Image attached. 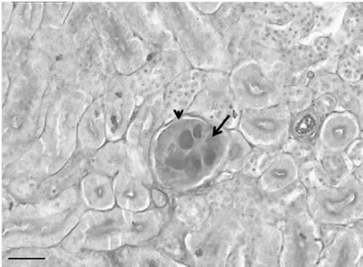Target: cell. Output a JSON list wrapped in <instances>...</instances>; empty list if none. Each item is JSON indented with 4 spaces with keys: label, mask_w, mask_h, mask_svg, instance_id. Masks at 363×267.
<instances>
[{
    "label": "cell",
    "mask_w": 363,
    "mask_h": 267,
    "mask_svg": "<svg viewBox=\"0 0 363 267\" xmlns=\"http://www.w3.org/2000/svg\"><path fill=\"white\" fill-rule=\"evenodd\" d=\"M235 94L242 103L254 108H262L270 104L272 85L259 70L252 67L249 72H239L234 77Z\"/></svg>",
    "instance_id": "1"
},
{
    "label": "cell",
    "mask_w": 363,
    "mask_h": 267,
    "mask_svg": "<svg viewBox=\"0 0 363 267\" xmlns=\"http://www.w3.org/2000/svg\"><path fill=\"white\" fill-rule=\"evenodd\" d=\"M272 111L248 110L242 119L245 135L255 143H271L278 138L280 120H277Z\"/></svg>",
    "instance_id": "2"
}]
</instances>
